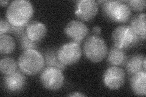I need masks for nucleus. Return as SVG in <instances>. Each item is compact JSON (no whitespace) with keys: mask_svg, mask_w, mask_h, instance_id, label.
I'll use <instances>...</instances> for the list:
<instances>
[{"mask_svg":"<svg viewBox=\"0 0 146 97\" xmlns=\"http://www.w3.org/2000/svg\"><path fill=\"white\" fill-rule=\"evenodd\" d=\"M18 62L11 57H4L0 60V71L3 75H6L18 70Z\"/></svg>","mask_w":146,"mask_h":97,"instance_id":"obj_19","label":"nucleus"},{"mask_svg":"<svg viewBox=\"0 0 146 97\" xmlns=\"http://www.w3.org/2000/svg\"><path fill=\"white\" fill-rule=\"evenodd\" d=\"M46 33V26L42 22L32 21L26 26V34L27 37L35 43H38L42 40Z\"/></svg>","mask_w":146,"mask_h":97,"instance_id":"obj_12","label":"nucleus"},{"mask_svg":"<svg viewBox=\"0 0 146 97\" xmlns=\"http://www.w3.org/2000/svg\"><path fill=\"white\" fill-rule=\"evenodd\" d=\"M145 13H141L134 16L131 20V28L141 40H145Z\"/></svg>","mask_w":146,"mask_h":97,"instance_id":"obj_15","label":"nucleus"},{"mask_svg":"<svg viewBox=\"0 0 146 97\" xmlns=\"http://www.w3.org/2000/svg\"><path fill=\"white\" fill-rule=\"evenodd\" d=\"M4 87L9 92H19L23 90L26 84V78L25 73L17 70L11 74L3 77Z\"/></svg>","mask_w":146,"mask_h":97,"instance_id":"obj_11","label":"nucleus"},{"mask_svg":"<svg viewBox=\"0 0 146 97\" xmlns=\"http://www.w3.org/2000/svg\"><path fill=\"white\" fill-rule=\"evenodd\" d=\"M58 49L56 48H49L44 52V58L46 67H55L65 70L66 66L59 61L57 55Z\"/></svg>","mask_w":146,"mask_h":97,"instance_id":"obj_17","label":"nucleus"},{"mask_svg":"<svg viewBox=\"0 0 146 97\" xmlns=\"http://www.w3.org/2000/svg\"><path fill=\"white\" fill-rule=\"evenodd\" d=\"M18 40L20 41L21 49L23 51L28 49H36L38 48L37 43L34 42L27 37L26 31L18 38Z\"/></svg>","mask_w":146,"mask_h":97,"instance_id":"obj_20","label":"nucleus"},{"mask_svg":"<svg viewBox=\"0 0 146 97\" xmlns=\"http://www.w3.org/2000/svg\"><path fill=\"white\" fill-rule=\"evenodd\" d=\"M25 31L26 27H17L12 25L10 33L13 34L18 38Z\"/></svg>","mask_w":146,"mask_h":97,"instance_id":"obj_23","label":"nucleus"},{"mask_svg":"<svg viewBox=\"0 0 146 97\" xmlns=\"http://www.w3.org/2000/svg\"><path fill=\"white\" fill-rule=\"evenodd\" d=\"M40 80L45 89L54 91L63 87L65 77L61 69L55 67H46L40 73Z\"/></svg>","mask_w":146,"mask_h":97,"instance_id":"obj_6","label":"nucleus"},{"mask_svg":"<svg viewBox=\"0 0 146 97\" xmlns=\"http://www.w3.org/2000/svg\"><path fill=\"white\" fill-rule=\"evenodd\" d=\"M9 3V1H3V0H1V1H0V4H1V6L2 7L6 6V5H7Z\"/></svg>","mask_w":146,"mask_h":97,"instance_id":"obj_26","label":"nucleus"},{"mask_svg":"<svg viewBox=\"0 0 146 97\" xmlns=\"http://www.w3.org/2000/svg\"><path fill=\"white\" fill-rule=\"evenodd\" d=\"M101 6L104 15L116 22H126L131 16V9L124 1L107 0L104 1Z\"/></svg>","mask_w":146,"mask_h":97,"instance_id":"obj_4","label":"nucleus"},{"mask_svg":"<svg viewBox=\"0 0 146 97\" xmlns=\"http://www.w3.org/2000/svg\"><path fill=\"white\" fill-rule=\"evenodd\" d=\"M20 70L27 75H35L45 66L43 55L36 49L24 50L18 59Z\"/></svg>","mask_w":146,"mask_h":97,"instance_id":"obj_2","label":"nucleus"},{"mask_svg":"<svg viewBox=\"0 0 146 97\" xmlns=\"http://www.w3.org/2000/svg\"><path fill=\"white\" fill-rule=\"evenodd\" d=\"M127 57L124 50L113 46L108 53V62L115 66L125 65Z\"/></svg>","mask_w":146,"mask_h":97,"instance_id":"obj_16","label":"nucleus"},{"mask_svg":"<svg viewBox=\"0 0 146 97\" xmlns=\"http://www.w3.org/2000/svg\"><path fill=\"white\" fill-rule=\"evenodd\" d=\"M85 56L90 61L99 63L106 57L108 48L104 40L97 35L86 38L83 46Z\"/></svg>","mask_w":146,"mask_h":97,"instance_id":"obj_3","label":"nucleus"},{"mask_svg":"<svg viewBox=\"0 0 146 97\" xmlns=\"http://www.w3.org/2000/svg\"><path fill=\"white\" fill-rule=\"evenodd\" d=\"M130 84L131 90L138 96L146 95V72L141 71L131 75Z\"/></svg>","mask_w":146,"mask_h":97,"instance_id":"obj_13","label":"nucleus"},{"mask_svg":"<svg viewBox=\"0 0 146 97\" xmlns=\"http://www.w3.org/2000/svg\"><path fill=\"white\" fill-rule=\"evenodd\" d=\"M145 57L143 54H135L125 62V70L128 74L132 75L141 71H145Z\"/></svg>","mask_w":146,"mask_h":97,"instance_id":"obj_14","label":"nucleus"},{"mask_svg":"<svg viewBox=\"0 0 146 97\" xmlns=\"http://www.w3.org/2000/svg\"><path fill=\"white\" fill-rule=\"evenodd\" d=\"M15 48V40L11 35H0V53L1 55H8L12 53Z\"/></svg>","mask_w":146,"mask_h":97,"instance_id":"obj_18","label":"nucleus"},{"mask_svg":"<svg viewBox=\"0 0 146 97\" xmlns=\"http://www.w3.org/2000/svg\"><path fill=\"white\" fill-rule=\"evenodd\" d=\"M98 4L94 0H79L76 2L75 15L82 21H88L98 12Z\"/></svg>","mask_w":146,"mask_h":97,"instance_id":"obj_9","label":"nucleus"},{"mask_svg":"<svg viewBox=\"0 0 146 97\" xmlns=\"http://www.w3.org/2000/svg\"><path fill=\"white\" fill-rule=\"evenodd\" d=\"M130 8L135 11H143L145 9L146 2L145 0H130L124 1Z\"/></svg>","mask_w":146,"mask_h":97,"instance_id":"obj_21","label":"nucleus"},{"mask_svg":"<svg viewBox=\"0 0 146 97\" xmlns=\"http://www.w3.org/2000/svg\"><path fill=\"white\" fill-rule=\"evenodd\" d=\"M125 81V72L118 66L107 68L103 75V81L107 87L111 90H118L124 85Z\"/></svg>","mask_w":146,"mask_h":97,"instance_id":"obj_8","label":"nucleus"},{"mask_svg":"<svg viewBox=\"0 0 146 97\" xmlns=\"http://www.w3.org/2000/svg\"><path fill=\"white\" fill-rule=\"evenodd\" d=\"M65 34L72 41L80 43L88 35L89 29L85 23L79 20H72L66 24L64 29Z\"/></svg>","mask_w":146,"mask_h":97,"instance_id":"obj_10","label":"nucleus"},{"mask_svg":"<svg viewBox=\"0 0 146 97\" xmlns=\"http://www.w3.org/2000/svg\"><path fill=\"white\" fill-rule=\"evenodd\" d=\"M33 14L34 8L30 1L27 0H15L9 4L6 16L11 25L26 27L30 22Z\"/></svg>","mask_w":146,"mask_h":97,"instance_id":"obj_1","label":"nucleus"},{"mask_svg":"<svg viewBox=\"0 0 146 97\" xmlns=\"http://www.w3.org/2000/svg\"><path fill=\"white\" fill-rule=\"evenodd\" d=\"M82 54V50L80 44L74 41L64 44L57 52L59 61L65 66H71L78 62Z\"/></svg>","mask_w":146,"mask_h":97,"instance_id":"obj_7","label":"nucleus"},{"mask_svg":"<svg viewBox=\"0 0 146 97\" xmlns=\"http://www.w3.org/2000/svg\"><path fill=\"white\" fill-rule=\"evenodd\" d=\"M68 96H71V97H79V96H86L85 95L81 94L80 92H74V93H72L71 94L68 95Z\"/></svg>","mask_w":146,"mask_h":97,"instance_id":"obj_24","label":"nucleus"},{"mask_svg":"<svg viewBox=\"0 0 146 97\" xmlns=\"http://www.w3.org/2000/svg\"><path fill=\"white\" fill-rule=\"evenodd\" d=\"M93 31L94 34H97V35H98V34H100V33H101V28H100L99 26H94L93 29Z\"/></svg>","mask_w":146,"mask_h":97,"instance_id":"obj_25","label":"nucleus"},{"mask_svg":"<svg viewBox=\"0 0 146 97\" xmlns=\"http://www.w3.org/2000/svg\"><path fill=\"white\" fill-rule=\"evenodd\" d=\"M111 40L114 46L126 50L136 46L139 42L141 38L130 26L121 25L117 26L113 32Z\"/></svg>","mask_w":146,"mask_h":97,"instance_id":"obj_5","label":"nucleus"},{"mask_svg":"<svg viewBox=\"0 0 146 97\" xmlns=\"http://www.w3.org/2000/svg\"><path fill=\"white\" fill-rule=\"evenodd\" d=\"M11 24L7 20L1 18L0 20V35L9 33L11 29Z\"/></svg>","mask_w":146,"mask_h":97,"instance_id":"obj_22","label":"nucleus"}]
</instances>
